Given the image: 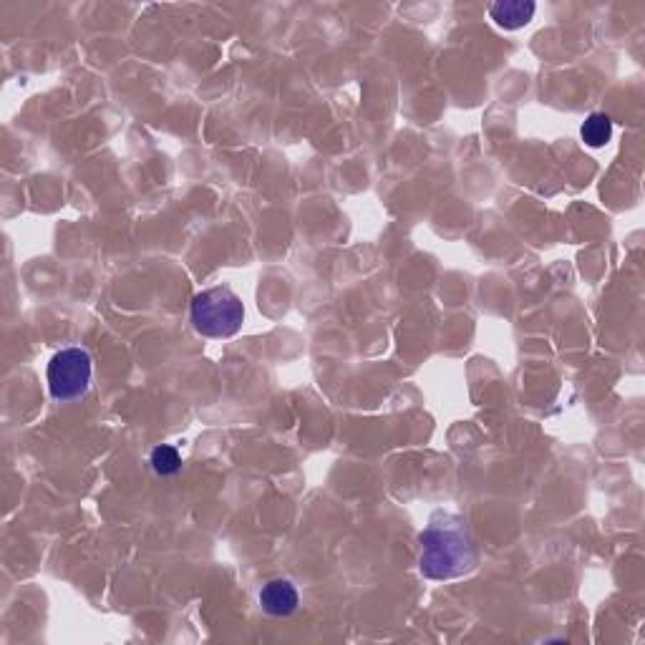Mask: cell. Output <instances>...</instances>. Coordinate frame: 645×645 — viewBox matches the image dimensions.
Here are the masks:
<instances>
[{
	"instance_id": "1",
	"label": "cell",
	"mask_w": 645,
	"mask_h": 645,
	"mask_svg": "<svg viewBox=\"0 0 645 645\" xmlns=\"http://www.w3.org/2000/svg\"><path fill=\"white\" fill-rule=\"evenodd\" d=\"M419 570L429 580H454L477 567L479 552L459 514L436 512L419 535Z\"/></svg>"
},
{
	"instance_id": "2",
	"label": "cell",
	"mask_w": 645,
	"mask_h": 645,
	"mask_svg": "<svg viewBox=\"0 0 645 645\" xmlns=\"http://www.w3.org/2000/svg\"><path fill=\"white\" fill-rule=\"evenodd\" d=\"M192 323L205 338H232L242 328L245 305L227 285H215L192 298Z\"/></svg>"
},
{
	"instance_id": "3",
	"label": "cell",
	"mask_w": 645,
	"mask_h": 645,
	"mask_svg": "<svg viewBox=\"0 0 645 645\" xmlns=\"http://www.w3.org/2000/svg\"><path fill=\"white\" fill-rule=\"evenodd\" d=\"M94 378V358L86 348H61L46 368L48 391L56 401H76L89 394Z\"/></svg>"
},
{
	"instance_id": "4",
	"label": "cell",
	"mask_w": 645,
	"mask_h": 645,
	"mask_svg": "<svg viewBox=\"0 0 645 645\" xmlns=\"http://www.w3.org/2000/svg\"><path fill=\"white\" fill-rule=\"evenodd\" d=\"M298 603V590L285 577H275V580L265 583L263 590H260V605L273 618H288V615H293L298 610Z\"/></svg>"
},
{
	"instance_id": "5",
	"label": "cell",
	"mask_w": 645,
	"mask_h": 645,
	"mask_svg": "<svg viewBox=\"0 0 645 645\" xmlns=\"http://www.w3.org/2000/svg\"><path fill=\"white\" fill-rule=\"evenodd\" d=\"M535 11L537 6L532 0H499L489 6V18L504 31H517L535 18Z\"/></svg>"
},
{
	"instance_id": "6",
	"label": "cell",
	"mask_w": 645,
	"mask_h": 645,
	"mask_svg": "<svg viewBox=\"0 0 645 645\" xmlns=\"http://www.w3.org/2000/svg\"><path fill=\"white\" fill-rule=\"evenodd\" d=\"M580 137H583V142L588 144V147H605V144L613 139V119H610L608 114H603V111H595V114H590L588 119H585L583 129H580Z\"/></svg>"
},
{
	"instance_id": "7",
	"label": "cell",
	"mask_w": 645,
	"mask_h": 645,
	"mask_svg": "<svg viewBox=\"0 0 645 645\" xmlns=\"http://www.w3.org/2000/svg\"><path fill=\"white\" fill-rule=\"evenodd\" d=\"M154 472L159 477H174V474L182 469V457H179V451L169 444H159L157 449L152 451V459H149Z\"/></svg>"
}]
</instances>
